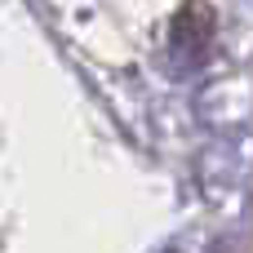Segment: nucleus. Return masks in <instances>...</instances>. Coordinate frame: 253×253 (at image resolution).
I'll use <instances>...</instances> for the list:
<instances>
[{
  "label": "nucleus",
  "mask_w": 253,
  "mask_h": 253,
  "mask_svg": "<svg viewBox=\"0 0 253 253\" xmlns=\"http://www.w3.org/2000/svg\"><path fill=\"white\" fill-rule=\"evenodd\" d=\"M213 31H218V22H213V9H209L205 0H187V4L178 9V18H173V27H169V71H173L178 80L196 76V71L209 62V53H213Z\"/></svg>",
  "instance_id": "obj_1"
}]
</instances>
